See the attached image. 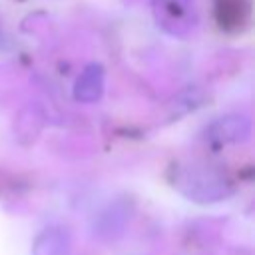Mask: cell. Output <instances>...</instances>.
I'll list each match as a JSON object with an SVG mask.
<instances>
[{
    "label": "cell",
    "mask_w": 255,
    "mask_h": 255,
    "mask_svg": "<svg viewBox=\"0 0 255 255\" xmlns=\"http://www.w3.org/2000/svg\"><path fill=\"white\" fill-rule=\"evenodd\" d=\"M175 187L189 201L195 203H217L231 195L233 183L227 173L209 161L193 159L175 171Z\"/></svg>",
    "instance_id": "6da1fadb"
},
{
    "label": "cell",
    "mask_w": 255,
    "mask_h": 255,
    "mask_svg": "<svg viewBox=\"0 0 255 255\" xmlns=\"http://www.w3.org/2000/svg\"><path fill=\"white\" fill-rule=\"evenodd\" d=\"M155 24L173 38H185L197 26L195 0H151Z\"/></svg>",
    "instance_id": "7a4b0ae2"
},
{
    "label": "cell",
    "mask_w": 255,
    "mask_h": 255,
    "mask_svg": "<svg viewBox=\"0 0 255 255\" xmlns=\"http://www.w3.org/2000/svg\"><path fill=\"white\" fill-rule=\"evenodd\" d=\"M131 215H133V203L129 199H116V201L108 203L94 217V223H92L94 235L100 241H116V239H120L126 233Z\"/></svg>",
    "instance_id": "3957f363"
},
{
    "label": "cell",
    "mask_w": 255,
    "mask_h": 255,
    "mask_svg": "<svg viewBox=\"0 0 255 255\" xmlns=\"http://www.w3.org/2000/svg\"><path fill=\"white\" fill-rule=\"evenodd\" d=\"M251 133V122L243 114H227L217 118L213 124L207 126L205 137L207 141L215 145H229V143H241L249 139Z\"/></svg>",
    "instance_id": "277c9868"
},
{
    "label": "cell",
    "mask_w": 255,
    "mask_h": 255,
    "mask_svg": "<svg viewBox=\"0 0 255 255\" xmlns=\"http://www.w3.org/2000/svg\"><path fill=\"white\" fill-rule=\"evenodd\" d=\"M104 78H106V72L102 68V64H88L80 76L76 78V84H74V100L80 102V104H94L102 98L104 94Z\"/></svg>",
    "instance_id": "5b68a950"
},
{
    "label": "cell",
    "mask_w": 255,
    "mask_h": 255,
    "mask_svg": "<svg viewBox=\"0 0 255 255\" xmlns=\"http://www.w3.org/2000/svg\"><path fill=\"white\" fill-rule=\"evenodd\" d=\"M32 255H70V235L62 227L40 231L32 243Z\"/></svg>",
    "instance_id": "8992f818"
},
{
    "label": "cell",
    "mask_w": 255,
    "mask_h": 255,
    "mask_svg": "<svg viewBox=\"0 0 255 255\" xmlns=\"http://www.w3.org/2000/svg\"><path fill=\"white\" fill-rule=\"evenodd\" d=\"M42 128H44V116L36 106H28L16 116L14 133L20 143H26V145L32 143L40 135Z\"/></svg>",
    "instance_id": "52a82bcc"
}]
</instances>
